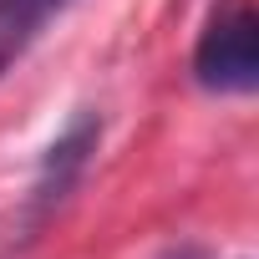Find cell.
I'll return each instance as SVG.
<instances>
[{"mask_svg":"<svg viewBox=\"0 0 259 259\" xmlns=\"http://www.w3.org/2000/svg\"><path fill=\"white\" fill-rule=\"evenodd\" d=\"M193 76L208 92H254L259 81V21L249 0H229L198 36Z\"/></svg>","mask_w":259,"mask_h":259,"instance_id":"cell-1","label":"cell"},{"mask_svg":"<svg viewBox=\"0 0 259 259\" xmlns=\"http://www.w3.org/2000/svg\"><path fill=\"white\" fill-rule=\"evenodd\" d=\"M97 133H102L97 117H76L66 133L46 148V158H41V178H36V198H31L36 213H46L51 203L66 198V188L76 183V173L87 168V158H92V148H97Z\"/></svg>","mask_w":259,"mask_h":259,"instance_id":"cell-2","label":"cell"},{"mask_svg":"<svg viewBox=\"0 0 259 259\" xmlns=\"http://www.w3.org/2000/svg\"><path fill=\"white\" fill-rule=\"evenodd\" d=\"M66 6L71 0H0V71L21 61L46 31V21H56Z\"/></svg>","mask_w":259,"mask_h":259,"instance_id":"cell-3","label":"cell"}]
</instances>
